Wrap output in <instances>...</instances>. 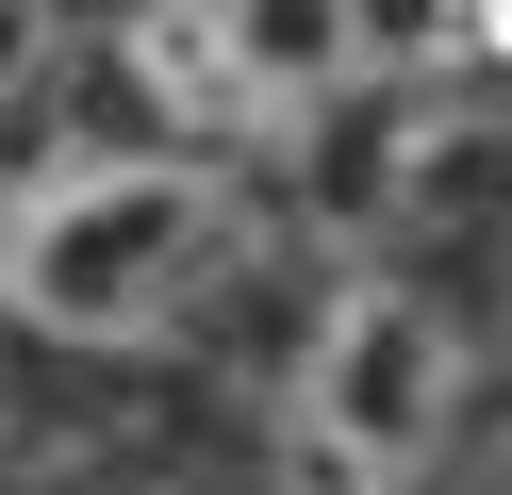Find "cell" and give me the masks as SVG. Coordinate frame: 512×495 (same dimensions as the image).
<instances>
[{
    "mask_svg": "<svg viewBox=\"0 0 512 495\" xmlns=\"http://www.w3.org/2000/svg\"><path fill=\"white\" fill-rule=\"evenodd\" d=\"M430 50V0H116V132L215 149L248 182H314Z\"/></svg>",
    "mask_w": 512,
    "mask_h": 495,
    "instance_id": "cell-3",
    "label": "cell"
},
{
    "mask_svg": "<svg viewBox=\"0 0 512 495\" xmlns=\"http://www.w3.org/2000/svg\"><path fill=\"white\" fill-rule=\"evenodd\" d=\"M512 347L463 248H314L248 347V495H463Z\"/></svg>",
    "mask_w": 512,
    "mask_h": 495,
    "instance_id": "cell-2",
    "label": "cell"
},
{
    "mask_svg": "<svg viewBox=\"0 0 512 495\" xmlns=\"http://www.w3.org/2000/svg\"><path fill=\"white\" fill-rule=\"evenodd\" d=\"M83 83V0H0V132H34Z\"/></svg>",
    "mask_w": 512,
    "mask_h": 495,
    "instance_id": "cell-4",
    "label": "cell"
},
{
    "mask_svg": "<svg viewBox=\"0 0 512 495\" xmlns=\"http://www.w3.org/2000/svg\"><path fill=\"white\" fill-rule=\"evenodd\" d=\"M314 264L298 182L166 132H50L0 165V347L17 363H199Z\"/></svg>",
    "mask_w": 512,
    "mask_h": 495,
    "instance_id": "cell-1",
    "label": "cell"
},
{
    "mask_svg": "<svg viewBox=\"0 0 512 495\" xmlns=\"http://www.w3.org/2000/svg\"><path fill=\"white\" fill-rule=\"evenodd\" d=\"M17 429H34V363L0 347V462H17Z\"/></svg>",
    "mask_w": 512,
    "mask_h": 495,
    "instance_id": "cell-5",
    "label": "cell"
},
{
    "mask_svg": "<svg viewBox=\"0 0 512 495\" xmlns=\"http://www.w3.org/2000/svg\"><path fill=\"white\" fill-rule=\"evenodd\" d=\"M463 495H512V396H496V446H479V479Z\"/></svg>",
    "mask_w": 512,
    "mask_h": 495,
    "instance_id": "cell-6",
    "label": "cell"
}]
</instances>
